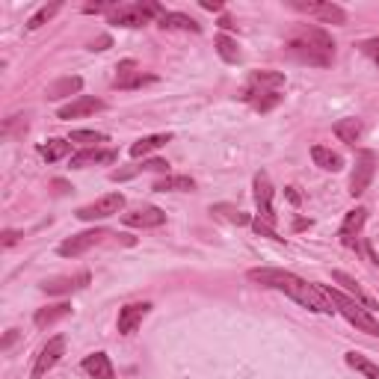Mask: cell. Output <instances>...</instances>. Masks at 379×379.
<instances>
[{"label":"cell","instance_id":"6da1fadb","mask_svg":"<svg viewBox=\"0 0 379 379\" xmlns=\"http://www.w3.org/2000/svg\"><path fill=\"white\" fill-rule=\"evenodd\" d=\"M249 282H255L261 287H273V291L287 293L291 300L305 305L309 311L317 314H335V305L320 285H309L305 278L287 273V270H276V267H261V270H249Z\"/></svg>","mask_w":379,"mask_h":379},{"label":"cell","instance_id":"7a4b0ae2","mask_svg":"<svg viewBox=\"0 0 379 379\" xmlns=\"http://www.w3.org/2000/svg\"><path fill=\"white\" fill-rule=\"evenodd\" d=\"M285 51L293 60L305 62V66H320V68L332 66V60H335V42L317 24H296L285 36Z\"/></svg>","mask_w":379,"mask_h":379},{"label":"cell","instance_id":"3957f363","mask_svg":"<svg viewBox=\"0 0 379 379\" xmlns=\"http://www.w3.org/2000/svg\"><path fill=\"white\" fill-rule=\"evenodd\" d=\"M282 86H285V75H278V71H255V75L249 77V86L243 89L240 98L255 107L258 113H267L282 101V95H278Z\"/></svg>","mask_w":379,"mask_h":379},{"label":"cell","instance_id":"277c9868","mask_svg":"<svg viewBox=\"0 0 379 379\" xmlns=\"http://www.w3.org/2000/svg\"><path fill=\"white\" fill-rule=\"evenodd\" d=\"M323 293L332 300V305H335V311H341L344 317L353 323L356 329L367 332V335H379V323L374 320V314L365 309L362 302H356L353 296H347L344 291H338V287H323Z\"/></svg>","mask_w":379,"mask_h":379},{"label":"cell","instance_id":"5b68a950","mask_svg":"<svg viewBox=\"0 0 379 379\" xmlns=\"http://www.w3.org/2000/svg\"><path fill=\"white\" fill-rule=\"evenodd\" d=\"M166 9L160 3H151V0H146V3H122V9H116V12L110 15V24L116 27H142L148 24L151 18H160Z\"/></svg>","mask_w":379,"mask_h":379},{"label":"cell","instance_id":"8992f818","mask_svg":"<svg viewBox=\"0 0 379 379\" xmlns=\"http://www.w3.org/2000/svg\"><path fill=\"white\" fill-rule=\"evenodd\" d=\"M291 9L317 18L323 24H347V9L332 3V0H291Z\"/></svg>","mask_w":379,"mask_h":379},{"label":"cell","instance_id":"52a82bcc","mask_svg":"<svg viewBox=\"0 0 379 379\" xmlns=\"http://www.w3.org/2000/svg\"><path fill=\"white\" fill-rule=\"evenodd\" d=\"M104 237H113V234L107 228H92V231L71 234L68 240L60 243V255L62 258H77V255H83V252H89L92 246H98V243H104Z\"/></svg>","mask_w":379,"mask_h":379},{"label":"cell","instance_id":"ba28073f","mask_svg":"<svg viewBox=\"0 0 379 379\" xmlns=\"http://www.w3.org/2000/svg\"><path fill=\"white\" fill-rule=\"evenodd\" d=\"M122 207H125V196H122V193H110V196H101V198H98V202H92V205L77 207V220H83V222L107 220V216L119 213Z\"/></svg>","mask_w":379,"mask_h":379},{"label":"cell","instance_id":"9c48e42d","mask_svg":"<svg viewBox=\"0 0 379 379\" xmlns=\"http://www.w3.org/2000/svg\"><path fill=\"white\" fill-rule=\"evenodd\" d=\"M255 205H258V220L267 222L270 228H276V211H273V184H270L267 172L255 175Z\"/></svg>","mask_w":379,"mask_h":379},{"label":"cell","instance_id":"30bf717a","mask_svg":"<svg viewBox=\"0 0 379 379\" xmlns=\"http://www.w3.org/2000/svg\"><path fill=\"white\" fill-rule=\"evenodd\" d=\"M374 172H376V155L374 151H358L356 157V169H353V178H350V193L353 196H362L367 187L374 181Z\"/></svg>","mask_w":379,"mask_h":379},{"label":"cell","instance_id":"8fae6325","mask_svg":"<svg viewBox=\"0 0 379 379\" xmlns=\"http://www.w3.org/2000/svg\"><path fill=\"white\" fill-rule=\"evenodd\" d=\"M62 353H66V338L57 335V338H51L48 344L42 347V353L36 356V365H33V379H42L44 374L51 371L53 365L62 358Z\"/></svg>","mask_w":379,"mask_h":379},{"label":"cell","instance_id":"7c38bea8","mask_svg":"<svg viewBox=\"0 0 379 379\" xmlns=\"http://www.w3.org/2000/svg\"><path fill=\"white\" fill-rule=\"evenodd\" d=\"M116 86L119 89H137V86H142V83H155V75H142L140 71V66H137V60H122L119 66H116Z\"/></svg>","mask_w":379,"mask_h":379},{"label":"cell","instance_id":"4fadbf2b","mask_svg":"<svg viewBox=\"0 0 379 379\" xmlns=\"http://www.w3.org/2000/svg\"><path fill=\"white\" fill-rule=\"evenodd\" d=\"M86 285H89V273H86V270H80V273H75V276L48 278V282L42 285V291L51 293V296H66V293H75V291H80V287H86Z\"/></svg>","mask_w":379,"mask_h":379},{"label":"cell","instance_id":"5bb4252c","mask_svg":"<svg viewBox=\"0 0 379 379\" xmlns=\"http://www.w3.org/2000/svg\"><path fill=\"white\" fill-rule=\"evenodd\" d=\"M122 222L128 228H157V225L166 222V213L160 207L148 205V207H140V211H131V213H122Z\"/></svg>","mask_w":379,"mask_h":379},{"label":"cell","instance_id":"9a60e30c","mask_svg":"<svg viewBox=\"0 0 379 379\" xmlns=\"http://www.w3.org/2000/svg\"><path fill=\"white\" fill-rule=\"evenodd\" d=\"M148 311H151L148 302H131V305H125V309L119 311V332H122V335H133L140 323L148 317Z\"/></svg>","mask_w":379,"mask_h":379},{"label":"cell","instance_id":"2e32d148","mask_svg":"<svg viewBox=\"0 0 379 379\" xmlns=\"http://www.w3.org/2000/svg\"><path fill=\"white\" fill-rule=\"evenodd\" d=\"M104 101L101 98H92V95H80L77 101H71V104H66L62 110L57 113L60 119H80V116H92V113H98V110H104Z\"/></svg>","mask_w":379,"mask_h":379},{"label":"cell","instance_id":"e0dca14e","mask_svg":"<svg viewBox=\"0 0 379 379\" xmlns=\"http://www.w3.org/2000/svg\"><path fill=\"white\" fill-rule=\"evenodd\" d=\"M332 282L344 287V291H347V296H353L356 302H362L367 311H376V309H379V305L371 300V296H367V293L362 291V285H358V282H356V278L350 276V273H344V270H335V273H332Z\"/></svg>","mask_w":379,"mask_h":379},{"label":"cell","instance_id":"ac0fdd59","mask_svg":"<svg viewBox=\"0 0 379 379\" xmlns=\"http://www.w3.org/2000/svg\"><path fill=\"white\" fill-rule=\"evenodd\" d=\"M365 222H367L365 207H356V211H350L344 216V225H341V240H344V246H358V231H362Z\"/></svg>","mask_w":379,"mask_h":379},{"label":"cell","instance_id":"d6986e66","mask_svg":"<svg viewBox=\"0 0 379 379\" xmlns=\"http://www.w3.org/2000/svg\"><path fill=\"white\" fill-rule=\"evenodd\" d=\"M116 157L119 155L110 148H83V151H77V155H71V166L86 169V166H95V164H113Z\"/></svg>","mask_w":379,"mask_h":379},{"label":"cell","instance_id":"ffe728a7","mask_svg":"<svg viewBox=\"0 0 379 379\" xmlns=\"http://www.w3.org/2000/svg\"><path fill=\"white\" fill-rule=\"evenodd\" d=\"M140 172H166V175H169V164H166V160H160V157H155V160H142V164H133V166H128V169H116L110 178H113V181H128V178L140 175Z\"/></svg>","mask_w":379,"mask_h":379},{"label":"cell","instance_id":"44dd1931","mask_svg":"<svg viewBox=\"0 0 379 379\" xmlns=\"http://www.w3.org/2000/svg\"><path fill=\"white\" fill-rule=\"evenodd\" d=\"M164 30H184V33H202V24L184 12H164L157 18Z\"/></svg>","mask_w":379,"mask_h":379},{"label":"cell","instance_id":"7402d4cb","mask_svg":"<svg viewBox=\"0 0 379 379\" xmlns=\"http://www.w3.org/2000/svg\"><path fill=\"white\" fill-rule=\"evenodd\" d=\"M83 371L92 376V379H116L113 374V365H110V356L107 353H92L83 358Z\"/></svg>","mask_w":379,"mask_h":379},{"label":"cell","instance_id":"603a6c76","mask_svg":"<svg viewBox=\"0 0 379 379\" xmlns=\"http://www.w3.org/2000/svg\"><path fill=\"white\" fill-rule=\"evenodd\" d=\"M172 140V133H151V137H142V140H137L131 146V157H146V155H151V151H157V148H164L166 142Z\"/></svg>","mask_w":379,"mask_h":379},{"label":"cell","instance_id":"cb8c5ba5","mask_svg":"<svg viewBox=\"0 0 379 379\" xmlns=\"http://www.w3.org/2000/svg\"><path fill=\"white\" fill-rule=\"evenodd\" d=\"M68 314H71V305H68V302H57V305H48V309H39V311H36L33 323H36L39 329H44V326H51V323L68 317Z\"/></svg>","mask_w":379,"mask_h":379},{"label":"cell","instance_id":"d4e9b609","mask_svg":"<svg viewBox=\"0 0 379 379\" xmlns=\"http://www.w3.org/2000/svg\"><path fill=\"white\" fill-rule=\"evenodd\" d=\"M311 157H314V164H317L320 169H326V172H338V169H344V157L335 155V151L326 148V146H314Z\"/></svg>","mask_w":379,"mask_h":379},{"label":"cell","instance_id":"484cf974","mask_svg":"<svg viewBox=\"0 0 379 379\" xmlns=\"http://www.w3.org/2000/svg\"><path fill=\"white\" fill-rule=\"evenodd\" d=\"M80 86H83V80H80L77 75H68V77H60L57 83H51V86H48V92H44V95H48L51 101H53V98L77 95V92H80Z\"/></svg>","mask_w":379,"mask_h":379},{"label":"cell","instance_id":"4316f807","mask_svg":"<svg viewBox=\"0 0 379 379\" xmlns=\"http://www.w3.org/2000/svg\"><path fill=\"white\" fill-rule=\"evenodd\" d=\"M151 190H157V193H166V190H187L190 193V190H196V181L187 175H164L151 184Z\"/></svg>","mask_w":379,"mask_h":379},{"label":"cell","instance_id":"83f0119b","mask_svg":"<svg viewBox=\"0 0 379 379\" xmlns=\"http://www.w3.org/2000/svg\"><path fill=\"white\" fill-rule=\"evenodd\" d=\"M335 137L341 142L356 146L358 137H362V122H358V119H341V122H335Z\"/></svg>","mask_w":379,"mask_h":379},{"label":"cell","instance_id":"f1b7e54d","mask_svg":"<svg viewBox=\"0 0 379 379\" xmlns=\"http://www.w3.org/2000/svg\"><path fill=\"white\" fill-rule=\"evenodd\" d=\"M347 365L353 367V371H358L362 376H367V379H379V365H374L367 356H362V353H347Z\"/></svg>","mask_w":379,"mask_h":379},{"label":"cell","instance_id":"f546056e","mask_svg":"<svg viewBox=\"0 0 379 379\" xmlns=\"http://www.w3.org/2000/svg\"><path fill=\"white\" fill-rule=\"evenodd\" d=\"M39 151H42V157L48 160V164H53V160H62V157L68 155V151H71V142H68V140H48Z\"/></svg>","mask_w":379,"mask_h":379},{"label":"cell","instance_id":"4dcf8cb0","mask_svg":"<svg viewBox=\"0 0 379 379\" xmlns=\"http://www.w3.org/2000/svg\"><path fill=\"white\" fill-rule=\"evenodd\" d=\"M216 51H220V57L225 62H240V48H237V42L231 39V36H216Z\"/></svg>","mask_w":379,"mask_h":379},{"label":"cell","instance_id":"1f68e13d","mask_svg":"<svg viewBox=\"0 0 379 379\" xmlns=\"http://www.w3.org/2000/svg\"><path fill=\"white\" fill-rule=\"evenodd\" d=\"M211 213H220V216H225L228 222H234V225H249L252 220L243 211H237V207H231V205H216V207H211Z\"/></svg>","mask_w":379,"mask_h":379},{"label":"cell","instance_id":"d6a6232c","mask_svg":"<svg viewBox=\"0 0 379 379\" xmlns=\"http://www.w3.org/2000/svg\"><path fill=\"white\" fill-rule=\"evenodd\" d=\"M68 142H80V146H98V142H107V133H101V131H71Z\"/></svg>","mask_w":379,"mask_h":379},{"label":"cell","instance_id":"836d02e7","mask_svg":"<svg viewBox=\"0 0 379 379\" xmlns=\"http://www.w3.org/2000/svg\"><path fill=\"white\" fill-rule=\"evenodd\" d=\"M57 12H60V3L42 6V9H39V12H36V15L30 18V21H27V30H39V27H42L44 21H51V18H53V15H57Z\"/></svg>","mask_w":379,"mask_h":379},{"label":"cell","instance_id":"e575fe53","mask_svg":"<svg viewBox=\"0 0 379 379\" xmlns=\"http://www.w3.org/2000/svg\"><path fill=\"white\" fill-rule=\"evenodd\" d=\"M252 228H255V231L261 234V237H270V240H278V243L285 240V237H278V234H276V228H270V225H267V222H261V220H252Z\"/></svg>","mask_w":379,"mask_h":379},{"label":"cell","instance_id":"d590c367","mask_svg":"<svg viewBox=\"0 0 379 379\" xmlns=\"http://www.w3.org/2000/svg\"><path fill=\"white\" fill-rule=\"evenodd\" d=\"M362 51L367 53V57H371L376 66H379V39H367L365 44H362Z\"/></svg>","mask_w":379,"mask_h":379},{"label":"cell","instance_id":"8d00e7d4","mask_svg":"<svg viewBox=\"0 0 379 379\" xmlns=\"http://www.w3.org/2000/svg\"><path fill=\"white\" fill-rule=\"evenodd\" d=\"M110 44H113V39H110V36H98V39H95L92 44H89V51H107V48H110Z\"/></svg>","mask_w":379,"mask_h":379},{"label":"cell","instance_id":"74e56055","mask_svg":"<svg viewBox=\"0 0 379 379\" xmlns=\"http://www.w3.org/2000/svg\"><path fill=\"white\" fill-rule=\"evenodd\" d=\"M18 237H21L18 231H3V246H15Z\"/></svg>","mask_w":379,"mask_h":379},{"label":"cell","instance_id":"f35d334b","mask_svg":"<svg viewBox=\"0 0 379 379\" xmlns=\"http://www.w3.org/2000/svg\"><path fill=\"white\" fill-rule=\"evenodd\" d=\"M202 6L207 9V12H220V9H222L220 0H202Z\"/></svg>","mask_w":379,"mask_h":379},{"label":"cell","instance_id":"ab89813d","mask_svg":"<svg viewBox=\"0 0 379 379\" xmlns=\"http://www.w3.org/2000/svg\"><path fill=\"white\" fill-rule=\"evenodd\" d=\"M220 24L225 27V30H234V27H237V24H234V21H231V18H228V15H222V21H220Z\"/></svg>","mask_w":379,"mask_h":379}]
</instances>
